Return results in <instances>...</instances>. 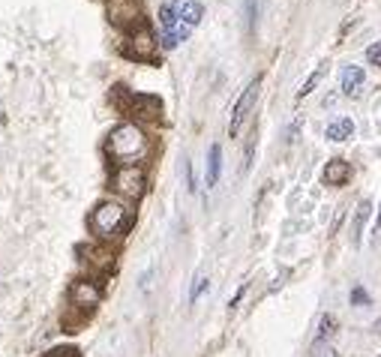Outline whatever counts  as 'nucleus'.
<instances>
[{
    "mask_svg": "<svg viewBox=\"0 0 381 357\" xmlns=\"http://www.w3.org/2000/svg\"><path fill=\"white\" fill-rule=\"evenodd\" d=\"M106 150L118 165H138L147 157L150 138L138 123H120V126H114L111 130L108 142H106Z\"/></svg>",
    "mask_w": 381,
    "mask_h": 357,
    "instance_id": "f257e3e1",
    "label": "nucleus"
},
{
    "mask_svg": "<svg viewBox=\"0 0 381 357\" xmlns=\"http://www.w3.org/2000/svg\"><path fill=\"white\" fill-rule=\"evenodd\" d=\"M130 228V210L120 201H103L96 204V210L91 213V232L99 240H114Z\"/></svg>",
    "mask_w": 381,
    "mask_h": 357,
    "instance_id": "f03ea898",
    "label": "nucleus"
},
{
    "mask_svg": "<svg viewBox=\"0 0 381 357\" xmlns=\"http://www.w3.org/2000/svg\"><path fill=\"white\" fill-rule=\"evenodd\" d=\"M111 189H114L118 196L130 198V201L142 198L144 189H147V174H144V169H142V165H118V169H114V174H111Z\"/></svg>",
    "mask_w": 381,
    "mask_h": 357,
    "instance_id": "7ed1b4c3",
    "label": "nucleus"
},
{
    "mask_svg": "<svg viewBox=\"0 0 381 357\" xmlns=\"http://www.w3.org/2000/svg\"><path fill=\"white\" fill-rule=\"evenodd\" d=\"M108 18L118 28H142V0H108Z\"/></svg>",
    "mask_w": 381,
    "mask_h": 357,
    "instance_id": "20e7f679",
    "label": "nucleus"
},
{
    "mask_svg": "<svg viewBox=\"0 0 381 357\" xmlns=\"http://www.w3.org/2000/svg\"><path fill=\"white\" fill-rule=\"evenodd\" d=\"M258 91H261V79H252V81H249V87L244 91V96H240V99L234 102V111H232V126H228V132H232V135H240V130H244V120L249 118L252 106H256Z\"/></svg>",
    "mask_w": 381,
    "mask_h": 357,
    "instance_id": "39448f33",
    "label": "nucleus"
},
{
    "mask_svg": "<svg viewBox=\"0 0 381 357\" xmlns=\"http://www.w3.org/2000/svg\"><path fill=\"white\" fill-rule=\"evenodd\" d=\"M99 300H103V288H99L96 283H91V279H81V283H75L69 288V303L75 306V310H81V312L96 310Z\"/></svg>",
    "mask_w": 381,
    "mask_h": 357,
    "instance_id": "423d86ee",
    "label": "nucleus"
},
{
    "mask_svg": "<svg viewBox=\"0 0 381 357\" xmlns=\"http://www.w3.org/2000/svg\"><path fill=\"white\" fill-rule=\"evenodd\" d=\"M130 111L138 114V118H144V120H157L162 114V102L157 96L135 94V96H130Z\"/></svg>",
    "mask_w": 381,
    "mask_h": 357,
    "instance_id": "0eeeda50",
    "label": "nucleus"
},
{
    "mask_svg": "<svg viewBox=\"0 0 381 357\" xmlns=\"http://www.w3.org/2000/svg\"><path fill=\"white\" fill-rule=\"evenodd\" d=\"M132 45H130V55L132 57H138V60H147V57H154V48H157V42H154V33H150L144 24L142 28H135L132 30V40H130Z\"/></svg>",
    "mask_w": 381,
    "mask_h": 357,
    "instance_id": "6e6552de",
    "label": "nucleus"
},
{
    "mask_svg": "<svg viewBox=\"0 0 381 357\" xmlns=\"http://www.w3.org/2000/svg\"><path fill=\"white\" fill-rule=\"evenodd\" d=\"M324 183L327 186H346L348 181H351V165L346 162V159H330L327 165H324Z\"/></svg>",
    "mask_w": 381,
    "mask_h": 357,
    "instance_id": "1a4fd4ad",
    "label": "nucleus"
},
{
    "mask_svg": "<svg viewBox=\"0 0 381 357\" xmlns=\"http://www.w3.org/2000/svg\"><path fill=\"white\" fill-rule=\"evenodd\" d=\"M339 81H342L346 96H360V91H363V69L354 67V63H346V67L339 69Z\"/></svg>",
    "mask_w": 381,
    "mask_h": 357,
    "instance_id": "9d476101",
    "label": "nucleus"
},
{
    "mask_svg": "<svg viewBox=\"0 0 381 357\" xmlns=\"http://www.w3.org/2000/svg\"><path fill=\"white\" fill-rule=\"evenodd\" d=\"M174 12H177V18H181L186 28H195V24L205 18V9H201L198 0H174Z\"/></svg>",
    "mask_w": 381,
    "mask_h": 357,
    "instance_id": "9b49d317",
    "label": "nucleus"
},
{
    "mask_svg": "<svg viewBox=\"0 0 381 357\" xmlns=\"http://www.w3.org/2000/svg\"><path fill=\"white\" fill-rule=\"evenodd\" d=\"M370 213H373V204L370 201H358V208H354V222H351V244L354 246H360V240H363V225L370 222Z\"/></svg>",
    "mask_w": 381,
    "mask_h": 357,
    "instance_id": "f8f14e48",
    "label": "nucleus"
},
{
    "mask_svg": "<svg viewBox=\"0 0 381 357\" xmlns=\"http://www.w3.org/2000/svg\"><path fill=\"white\" fill-rule=\"evenodd\" d=\"M327 142H348V138L354 135V120L351 118H336V120H330L327 123Z\"/></svg>",
    "mask_w": 381,
    "mask_h": 357,
    "instance_id": "ddd939ff",
    "label": "nucleus"
},
{
    "mask_svg": "<svg viewBox=\"0 0 381 357\" xmlns=\"http://www.w3.org/2000/svg\"><path fill=\"white\" fill-rule=\"evenodd\" d=\"M220 171H222V150H220V144H210V153H207V186H217Z\"/></svg>",
    "mask_w": 381,
    "mask_h": 357,
    "instance_id": "4468645a",
    "label": "nucleus"
},
{
    "mask_svg": "<svg viewBox=\"0 0 381 357\" xmlns=\"http://www.w3.org/2000/svg\"><path fill=\"white\" fill-rule=\"evenodd\" d=\"M336 334V318L334 315H322V322H319V334H315V342H312V351H319L324 342Z\"/></svg>",
    "mask_w": 381,
    "mask_h": 357,
    "instance_id": "2eb2a0df",
    "label": "nucleus"
},
{
    "mask_svg": "<svg viewBox=\"0 0 381 357\" xmlns=\"http://www.w3.org/2000/svg\"><path fill=\"white\" fill-rule=\"evenodd\" d=\"M324 75H327V63H322V67H319V69H315V72L309 75V79H307V81H303V87H300V91H297V99H303V96H309V94L315 91V84H319V81L324 79Z\"/></svg>",
    "mask_w": 381,
    "mask_h": 357,
    "instance_id": "dca6fc26",
    "label": "nucleus"
},
{
    "mask_svg": "<svg viewBox=\"0 0 381 357\" xmlns=\"http://www.w3.org/2000/svg\"><path fill=\"white\" fill-rule=\"evenodd\" d=\"M246 21H249V30H256V21H258V0H246Z\"/></svg>",
    "mask_w": 381,
    "mask_h": 357,
    "instance_id": "f3484780",
    "label": "nucleus"
},
{
    "mask_svg": "<svg viewBox=\"0 0 381 357\" xmlns=\"http://www.w3.org/2000/svg\"><path fill=\"white\" fill-rule=\"evenodd\" d=\"M366 60H370L373 67H381V42H373L366 48Z\"/></svg>",
    "mask_w": 381,
    "mask_h": 357,
    "instance_id": "a211bd4d",
    "label": "nucleus"
},
{
    "mask_svg": "<svg viewBox=\"0 0 381 357\" xmlns=\"http://www.w3.org/2000/svg\"><path fill=\"white\" fill-rule=\"evenodd\" d=\"M351 303L354 306H366V303H370V295H366V288H351Z\"/></svg>",
    "mask_w": 381,
    "mask_h": 357,
    "instance_id": "6ab92c4d",
    "label": "nucleus"
},
{
    "mask_svg": "<svg viewBox=\"0 0 381 357\" xmlns=\"http://www.w3.org/2000/svg\"><path fill=\"white\" fill-rule=\"evenodd\" d=\"M205 285H207V279L205 276H195V283H193V291H189V300H198L201 298V291H205Z\"/></svg>",
    "mask_w": 381,
    "mask_h": 357,
    "instance_id": "aec40b11",
    "label": "nucleus"
},
{
    "mask_svg": "<svg viewBox=\"0 0 381 357\" xmlns=\"http://www.w3.org/2000/svg\"><path fill=\"white\" fill-rule=\"evenodd\" d=\"M55 354H57V357H75V351H72V348H67V351H55Z\"/></svg>",
    "mask_w": 381,
    "mask_h": 357,
    "instance_id": "412c9836",
    "label": "nucleus"
},
{
    "mask_svg": "<svg viewBox=\"0 0 381 357\" xmlns=\"http://www.w3.org/2000/svg\"><path fill=\"white\" fill-rule=\"evenodd\" d=\"M373 334H375V336H381V318H378V322L373 324Z\"/></svg>",
    "mask_w": 381,
    "mask_h": 357,
    "instance_id": "4be33fe9",
    "label": "nucleus"
},
{
    "mask_svg": "<svg viewBox=\"0 0 381 357\" xmlns=\"http://www.w3.org/2000/svg\"><path fill=\"white\" fill-rule=\"evenodd\" d=\"M375 234H381V210H378V222H375Z\"/></svg>",
    "mask_w": 381,
    "mask_h": 357,
    "instance_id": "5701e85b",
    "label": "nucleus"
},
{
    "mask_svg": "<svg viewBox=\"0 0 381 357\" xmlns=\"http://www.w3.org/2000/svg\"><path fill=\"white\" fill-rule=\"evenodd\" d=\"M378 357H381V354H378Z\"/></svg>",
    "mask_w": 381,
    "mask_h": 357,
    "instance_id": "b1692460",
    "label": "nucleus"
}]
</instances>
